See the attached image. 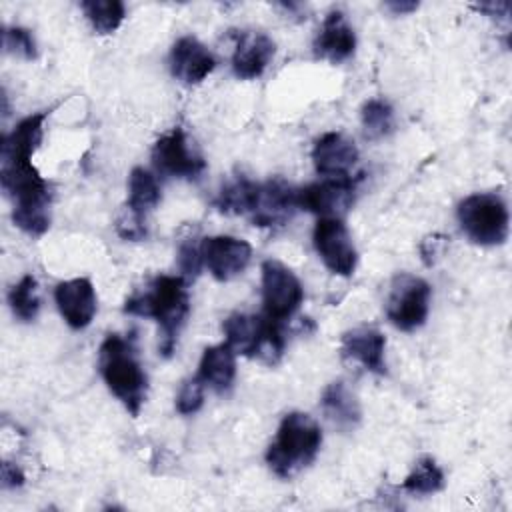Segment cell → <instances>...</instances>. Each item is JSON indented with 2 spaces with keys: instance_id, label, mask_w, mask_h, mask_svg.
Instances as JSON below:
<instances>
[{
  "instance_id": "6da1fadb",
  "label": "cell",
  "mask_w": 512,
  "mask_h": 512,
  "mask_svg": "<svg viewBox=\"0 0 512 512\" xmlns=\"http://www.w3.org/2000/svg\"><path fill=\"white\" fill-rule=\"evenodd\" d=\"M0 182L14 202L12 222L30 236H42L50 228V190L32 154L0 146Z\"/></svg>"
},
{
  "instance_id": "7a4b0ae2",
  "label": "cell",
  "mask_w": 512,
  "mask_h": 512,
  "mask_svg": "<svg viewBox=\"0 0 512 512\" xmlns=\"http://www.w3.org/2000/svg\"><path fill=\"white\" fill-rule=\"evenodd\" d=\"M124 312L154 318L160 336L158 350L164 358H170L190 312L186 280L182 276H158L148 290L136 292L126 300Z\"/></svg>"
},
{
  "instance_id": "3957f363",
  "label": "cell",
  "mask_w": 512,
  "mask_h": 512,
  "mask_svg": "<svg viewBox=\"0 0 512 512\" xmlns=\"http://www.w3.org/2000/svg\"><path fill=\"white\" fill-rule=\"evenodd\" d=\"M98 370L108 390L138 416L148 394V378L130 338L108 334L98 350Z\"/></svg>"
},
{
  "instance_id": "277c9868",
  "label": "cell",
  "mask_w": 512,
  "mask_h": 512,
  "mask_svg": "<svg viewBox=\"0 0 512 512\" xmlns=\"http://www.w3.org/2000/svg\"><path fill=\"white\" fill-rule=\"evenodd\" d=\"M322 446L318 422L304 412H290L282 418L276 436L266 452V462L278 478H292L308 468Z\"/></svg>"
},
{
  "instance_id": "5b68a950",
  "label": "cell",
  "mask_w": 512,
  "mask_h": 512,
  "mask_svg": "<svg viewBox=\"0 0 512 512\" xmlns=\"http://www.w3.org/2000/svg\"><path fill=\"white\" fill-rule=\"evenodd\" d=\"M280 324L282 322H276L266 314L256 316L234 312L224 320L222 332L226 336V344L234 350V354H242L246 358H254L274 366L282 358L286 346Z\"/></svg>"
},
{
  "instance_id": "8992f818",
  "label": "cell",
  "mask_w": 512,
  "mask_h": 512,
  "mask_svg": "<svg viewBox=\"0 0 512 512\" xmlns=\"http://www.w3.org/2000/svg\"><path fill=\"white\" fill-rule=\"evenodd\" d=\"M464 234L480 246H500L508 238V206L496 192H476L466 196L456 210Z\"/></svg>"
},
{
  "instance_id": "52a82bcc",
  "label": "cell",
  "mask_w": 512,
  "mask_h": 512,
  "mask_svg": "<svg viewBox=\"0 0 512 512\" xmlns=\"http://www.w3.org/2000/svg\"><path fill=\"white\" fill-rule=\"evenodd\" d=\"M430 284L414 274L400 272L390 282L386 300L388 320L402 332L420 328L428 318L430 308Z\"/></svg>"
},
{
  "instance_id": "ba28073f",
  "label": "cell",
  "mask_w": 512,
  "mask_h": 512,
  "mask_svg": "<svg viewBox=\"0 0 512 512\" xmlns=\"http://www.w3.org/2000/svg\"><path fill=\"white\" fill-rule=\"evenodd\" d=\"M260 272L264 314L276 322L290 320L304 300L302 282L278 260H264Z\"/></svg>"
},
{
  "instance_id": "9c48e42d",
  "label": "cell",
  "mask_w": 512,
  "mask_h": 512,
  "mask_svg": "<svg viewBox=\"0 0 512 512\" xmlns=\"http://www.w3.org/2000/svg\"><path fill=\"white\" fill-rule=\"evenodd\" d=\"M314 248L324 266L336 276H352L358 264L356 246L340 218H318L312 232Z\"/></svg>"
},
{
  "instance_id": "30bf717a",
  "label": "cell",
  "mask_w": 512,
  "mask_h": 512,
  "mask_svg": "<svg viewBox=\"0 0 512 512\" xmlns=\"http://www.w3.org/2000/svg\"><path fill=\"white\" fill-rule=\"evenodd\" d=\"M358 178L340 176L298 188V206L320 218H340L352 208Z\"/></svg>"
},
{
  "instance_id": "8fae6325",
  "label": "cell",
  "mask_w": 512,
  "mask_h": 512,
  "mask_svg": "<svg viewBox=\"0 0 512 512\" xmlns=\"http://www.w3.org/2000/svg\"><path fill=\"white\" fill-rule=\"evenodd\" d=\"M152 162L158 172L174 178L194 180L206 170L204 158L194 150L186 132L178 126L156 140Z\"/></svg>"
},
{
  "instance_id": "7c38bea8",
  "label": "cell",
  "mask_w": 512,
  "mask_h": 512,
  "mask_svg": "<svg viewBox=\"0 0 512 512\" xmlns=\"http://www.w3.org/2000/svg\"><path fill=\"white\" fill-rule=\"evenodd\" d=\"M298 208V190L292 188L284 178H272L258 184L250 218L254 226L262 228L284 226Z\"/></svg>"
},
{
  "instance_id": "4fadbf2b",
  "label": "cell",
  "mask_w": 512,
  "mask_h": 512,
  "mask_svg": "<svg viewBox=\"0 0 512 512\" xmlns=\"http://www.w3.org/2000/svg\"><path fill=\"white\" fill-rule=\"evenodd\" d=\"M202 262L218 282H228L240 276L252 258V246L234 236H208L200 242Z\"/></svg>"
},
{
  "instance_id": "5bb4252c",
  "label": "cell",
  "mask_w": 512,
  "mask_h": 512,
  "mask_svg": "<svg viewBox=\"0 0 512 512\" xmlns=\"http://www.w3.org/2000/svg\"><path fill=\"white\" fill-rule=\"evenodd\" d=\"M312 162L316 172L324 178L350 176L358 162V148L342 132H326L314 142Z\"/></svg>"
},
{
  "instance_id": "9a60e30c",
  "label": "cell",
  "mask_w": 512,
  "mask_h": 512,
  "mask_svg": "<svg viewBox=\"0 0 512 512\" xmlns=\"http://www.w3.org/2000/svg\"><path fill=\"white\" fill-rule=\"evenodd\" d=\"M54 300L64 322L74 330L86 328L96 314V292L88 278L60 282L54 290Z\"/></svg>"
},
{
  "instance_id": "2e32d148",
  "label": "cell",
  "mask_w": 512,
  "mask_h": 512,
  "mask_svg": "<svg viewBox=\"0 0 512 512\" xmlns=\"http://www.w3.org/2000/svg\"><path fill=\"white\" fill-rule=\"evenodd\" d=\"M274 40L258 30H244L236 38L232 54V70L240 80H254L264 74L274 58Z\"/></svg>"
},
{
  "instance_id": "e0dca14e",
  "label": "cell",
  "mask_w": 512,
  "mask_h": 512,
  "mask_svg": "<svg viewBox=\"0 0 512 512\" xmlns=\"http://www.w3.org/2000/svg\"><path fill=\"white\" fill-rule=\"evenodd\" d=\"M342 356L362 364L368 372L386 374V338L376 326H354L342 334L340 340Z\"/></svg>"
},
{
  "instance_id": "ac0fdd59",
  "label": "cell",
  "mask_w": 512,
  "mask_h": 512,
  "mask_svg": "<svg viewBox=\"0 0 512 512\" xmlns=\"http://www.w3.org/2000/svg\"><path fill=\"white\" fill-rule=\"evenodd\" d=\"M216 66L212 52L196 38L182 36L170 50V72L176 80L192 86L200 84Z\"/></svg>"
},
{
  "instance_id": "d6986e66",
  "label": "cell",
  "mask_w": 512,
  "mask_h": 512,
  "mask_svg": "<svg viewBox=\"0 0 512 512\" xmlns=\"http://www.w3.org/2000/svg\"><path fill=\"white\" fill-rule=\"evenodd\" d=\"M312 48L316 58L328 60L332 64H340L354 54L356 34L354 28L348 24L344 12L332 10L326 14Z\"/></svg>"
},
{
  "instance_id": "ffe728a7",
  "label": "cell",
  "mask_w": 512,
  "mask_h": 512,
  "mask_svg": "<svg viewBox=\"0 0 512 512\" xmlns=\"http://www.w3.org/2000/svg\"><path fill=\"white\" fill-rule=\"evenodd\" d=\"M196 376L202 380V384L216 394L226 392L234 378H236V354L234 350L224 342L216 344L204 350Z\"/></svg>"
},
{
  "instance_id": "44dd1931",
  "label": "cell",
  "mask_w": 512,
  "mask_h": 512,
  "mask_svg": "<svg viewBox=\"0 0 512 512\" xmlns=\"http://www.w3.org/2000/svg\"><path fill=\"white\" fill-rule=\"evenodd\" d=\"M320 406H322L326 418L342 430L356 428V424L360 422V416H362L360 404L344 380H334L324 388Z\"/></svg>"
},
{
  "instance_id": "7402d4cb",
  "label": "cell",
  "mask_w": 512,
  "mask_h": 512,
  "mask_svg": "<svg viewBox=\"0 0 512 512\" xmlns=\"http://www.w3.org/2000/svg\"><path fill=\"white\" fill-rule=\"evenodd\" d=\"M160 186L152 172L142 166L132 168L128 178V202L126 208L134 214L146 218L150 210H154L160 202Z\"/></svg>"
},
{
  "instance_id": "603a6c76",
  "label": "cell",
  "mask_w": 512,
  "mask_h": 512,
  "mask_svg": "<svg viewBox=\"0 0 512 512\" xmlns=\"http://www.w3.org/2000/svg\"><path fill=\"white\" fill-rule=\"evenodd\" d=\"M444 472L432 456H420L410 474L402 482V490L410 494H434L444 488Z\"/></svg>"
},
{
  "instance_id": "cb8c5ba5",
  "label": "cell",
  "mask_w": 512,
  "mask_h": 512,
  "mask_svg": "<svg viewBox=\"0 0 512 512\" xmlns=\"http://www.w3.org/2000/svg\"><path fill=\"white\" fill-rule=\"evenodd\" d=\"M256 190H258V182L238 176L236 180L228 182L220 190L216 198V206L224 214H250L256 198Z\"/></svg>"
},
{
  "instance_id": "d4e9b609",
  "label": "cell",
  "mask_w": 512,
  "mask_h": 512,
  "mask_svg": "<svg viewBox=\"0 0 512 512\" xmlns=\"http://www.w3.org/2000/svg\"><path fill=\"white\" fill-rule=\"evenodd\" d=\"M80 8L98 34H112L126 16V8L120 0H84Z\"/></svg>"
},
{
  "instance_id": "484cf974",
  "label": "cell",
  "mask_w": 512,
  "mask_h": 512,
  "mask_svg": "<svg viewBox=\"0 0 512 512\" xmlns=\"http://www.w3.org/2000/svg\"><path fill=\"white\" fill-rule=\"evenodd\" d=\"M362 130L368 140H380L394 130V110L382 98H370L364 102L362 112Z\"/></svg>"
},
{
  "instance_id": "4316f807",
  "label": "cell",
  "mask_w": 512,
  "mask_h": 512,
  "mask_svg": "<svg viewBox=\"0 0 512 512\" xmlns=\"http://www.w3.org/2000/svg\"><path fill=\"white\" fill-rule=\"evenodd\" d=\"M10 308L14 316L22 322H32L40 312V296H38V280L32 274H26L12 286L8 294Z\"/></svg>"
},
{
  "instance_id": "83f0119b",
  "label": "cell",
  "mask_w": 512,
  "mask_h": 512,
  "mask_svg": "<svg viewBox=\"0 0 512 512\" xmlns=\"http://www.w3.org/2000/svg\"><path fill=\"white\" fill-rule=\"evenodd\" d=\"M4 48L10 54H18L26 60H32L38 56L36 50V40L30 30L22 26H4Z\"/></svg>"
},
{
  "instance_id": "f1b7e54d",
  "label": "cell",
  "mask_w": 512,
  "mask_h": 512,
  "mask_svg": "<svg viewBox=\"0 0 512 512\" xmlns=\"http://www.w3.org/2000/svg\"><path fill=\"white\" fill-rule=\"evenodd\" d=\"M204 390L206 386L202 384V380L198 376L186 380L180 390H178V396H176V410L182 414V416H188V414H194L202 408L204 404Z\"/></svg>"
},
{
  "instance_id": "f546056e",
  "label": "cell",
  "mask_w": 512,
  "mask_h": 512,
  "mask_svg": "<svg viewBox=\"0 0 512 512\" xmlns=\"http://www.w3.org/2000/svg\"><path fill=\"white\" fill-rule=\"evenodd\" d=\"M202 252H200V246L194 244L192 238H186L182 240V244L178 246V268L182 272V278L188 282V280H194L198 274H200V268H202Z\"/></svg>"
},
{
  "instance_id": "4dcf8cb0",
  "label": "cell",
  "mask_w": 512,
  "mask_h": 512,
  "mask_svg": "<svg viewBox=\"0 0 512 512\" xmlns=\"http://www.w3.org/2000/svg\"><path fill=\"white\" fill-rule=\"evenodd\" d=\"M116 232L124 240H144L146 238V218L134 214L126 206L116 218Z\"/></svg>"
},
{
  "instance_id": "1f68e13d",
  "label": "cell",
  "mask_w": 512,
  "mask_h": 512,
  "mask_svg": "<svg viewBox=\"0 0 512 512\" xmlns=\"http://www.w3.org/2000/svg\"><path fill=\"white\" fill-rule=\"evenodd\" d=\"M446 246H448V238L444 234H432V236H426L422 242H420V254H422V262L426 266H434L442 254L446 252Z\"/></svg>"
},
{
  "instance_id": "d6a6232c",
  "label": "cell",
  "mask_w": 512,
  "mask_h": 512,
  "mask_svg": "<svg viewBox=\"0 0 512 512\" xmlns=\"http://www.w3.org/2000/svg\"><path fill=\"white\" fill-rule=\"evenodd\" d=\"M24 484V474L22 470L12 464V462H2V486L4 488H16V486H22Z\"/></svg>"
},
{
  "instance_id": "836d02e7",
  "label": "cell",
  "mask_w": 512,
  "mask_h": 512,
  "mask_svg": "<svg viewBox=\"0 0 512 512\" xmlns=\"http://www.w3.org/2000/svg\"><path fill=\"white\" fill-rule=\"evenodd\" d=\"M386 8L392 10L394 14H408V12H414L418 8V2H398V0H392V2H386Z\"/></svg>"
}]
</instances>
